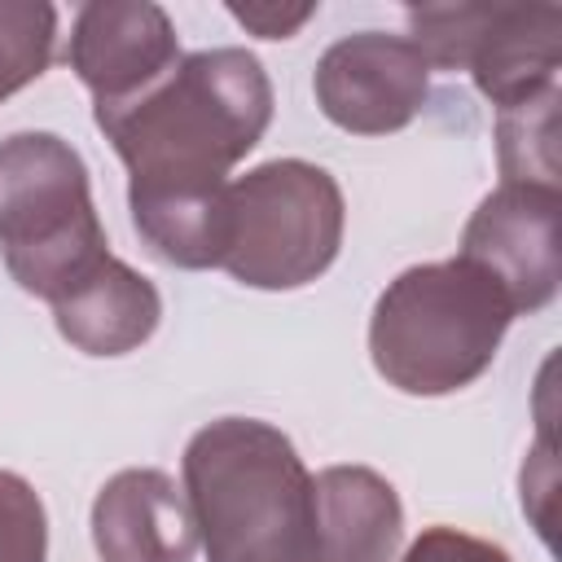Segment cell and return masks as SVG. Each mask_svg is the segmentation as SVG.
I'll list each match as a JSON object with an SVG mask.
<instances>
[{"mask_svg": "<svg viewBox=\"0 0 562 562\" xmlns=\"http://www.w3.org/2000/svg\"><path fill=\"white\" fill-rule=\"evenodd\" d=\"M92 544L105 562H193L198 527L184 487L154 465L110 474L92 501Z\"/></svg>", "mask_w": 562, "mask_h": 562, "instance_id": "cell-10", "label": "cell"}, {"mask_svg": "<svg viewBox=\"0 0 562 562\" xmlns=\"http://www.w3.org/2000/svg\"><path fill=\"white\" fill-rule=\"evenodd\" d=\"M83 154L57 132L0 140V259L9 277L53 303L105 259Z\"/></svg>", "mask_w": 562, "mask_h": 562, "instance_id": "cell-4", "label": "cell"}, {"mask_svg": "<svg viewBox=\"0 0 562 562\" xmlns=\"http://www.w3.org/2000/svg\"><path fill=\"white\" fill-rule=\"evenodd\" d=\"M408 40L439 70H470L474 88L509 110L558 83L562 9L558 4H422L408 9Z\"/></svg>", "mask_w": 562, "mask_h": 562, "instance_id": "cell-6", "label": "cell"}, {"mask_svg": "<svg viewBox=\"0 0 562 562\" xmlns=\"http://www.w3.org/2000/svg\"><path fill=\"white\" fill-rule=\"evenodd\" d=\"M92 119L123 158L127 184H228L272 123V83L237 44L198 48L136 101Z\"/></svg>", "mask_w": 562, "mask_h": 562, "instance_id": "cell-2", "label": "cell"}, {"mask_svg": "<svg viewBox=\"0 0 562 562\" xmlns=\"http://www.w3.org/2000/svg\"><path fill=\"white\" fill-rule=\"evenodd\" d=\"M48 558V514L40 492L0 470V562H44Z\"/></svg>", "mask_w": 562, "mask_h": 562, "instance_id": "cell-15", "label": "cell"}, {"mask_svg": "<svg viewBox=\"0 0 562 562\" xmlns=\"http://www.w3.org/2000/svg\"><path fill=\"white\" fill-rule=\"evenodd\" d=\"M496 158L505 180L558 189V83L496 110Z\"/></svg>", "mask_w": 562, "mask_h": 562, "instance_id": "cell-13", "label": "cell"}, {"mask_svg": "<svg viewBox=\"0 0 562 562\" xmlns=\"http://www.w3.org/2000/svg\"><path fill=\"white\" fill-rule=\"evenodd\" d=\"M509 325L514 303L470 259L413 263L373 303L369 360L404 395H452L492 369Z\"/></svg>", "mask_w": 562, "mask_h": 562, "instance_id": "cell-3", "label": "cell"}, {"mask_svg": "<svg viewBox=\"0 0 562 562\" xmlns=\"http://www.w3.org/2000/svg\"><path fill=\"white\" fill-rule=\"evenodd\" d=\"M400 562H514L501 544L483 540V536H470V531H457V527H426Z\"/></svg>", "mask_w": 562, "mask_h": 562, "instance_id": "cell-16", "label": "cell"}, {"mask_svg": "<svg viewBox=\"0 0 562 562\" xmlns=\"http://www.w3.org/2000/svg\"><path fill=\"white\" fill-rule=\"evenodd\" d=\"M461 259L505 290L514 316L549 307L562 285V193L501 180L465 220Z\"/></svg>", "mask_w": 562, "mask_h": 562, "instance_id": "cell-7", "label": "cell"}, {"mask_svg": "<svg viewBox=\"0 0 562 562\" xmlns=\"http://www.w3.org/2000/svg\"><path fill=\"white\" fill-rule=\"evenodd\" d=\"M342 189L307 158H272L228 184V246L220 268L250 290L312 285L342 246Z\"/></svg>", "mask_w": 562, "mask_h": 562, "instance_id": "cell-5", "label": "cell"}, {"mask_svg": "<svg viewBox=\"0 0 562 562\" xmlns=\"http://www.w3.org/2000/svg\"><path fill=\"white\" fill-rule=\"evenodd\" d=\"M430 92V61L408 35L356 31L334 40L312 70L321 114L351 136H386L408 127Z\"/></svg>", "mask_w": 562, "mask_h": 562, "instance_id": "cell-8", "label": "cell"}, {"mask_svg": "<svg viewBox=\"0 0 562 562\" xmlns=\"http://www.w3.org/2000/svg\"><path fill=\"white\" fill-rule=\"evenodd\" d=\"M316 0L303 4H277V0H250V4H228V13L259 40H290L307 18H316Z\"/></svg>", "mask_w": 562, "mask_h": 562, "instance_id": "cell-17", "label": "cell"}, {"mask_svg": "<svg viewBox=\"0 0 562 562\" xmlns=\"http://www.w3.org/2000/svg\"><path fill=\"white\" fill-rule=\"evenodd\" d=\"M57 44V9L48 0H0V101L35 83Z\"/></svg>", "mask_w": 562, "mask_h": 562, "instance_id": "cell-14", "label": "cell"}, {"mask_svg": "<svg viewBox=\"0 0 562 562\" xmlns=\"http://www.w3.org/2000/svg\"><path fill=\"white\" fill-rule=\"evenodd\" d=\"M206 562H391L400 492L369 465L312 474L285 430L259 417L206 422L180 457Z\"/></svg>", "mask_w": 562, "mask_h": 562, "instance_id": "cell-1", "label": "cell"}, {"mask_svg": "<svg viewBox=\"0 0 562 562\" xmlns=\"http://www.w3.org/2000/svg\"><path fill=\"white\" fill-rule=\"evenodd\" d=\"M48 307L57 334L83 356H127L145 347L162 321L158 285L119 255H105Z\"/></svg>", "mask_w": 562, "mask_h": 562, "instance_id": "cell-11", "label": "cell"}, {"mask_svg": "<svg viewBox=\"0 0 562 562\" xmlns=\"http://www.w3.org/2000/svg\"><path fill=\"white\" fill-rule=\"evenodd\" d=\"M132 228L171 268H220L228 246V184H127Z\"/></svg>", "mask_w": 562, "mask_h": 562, "instance_id": "cell-12", "label": "cell"}, {"mask_svg": "<svg viewBox=\"0 0 562 562\" xmlns=\"http://www.w3.org/2000/svg\"><path fill=\"white\" fill-rule=\"evenodd\" d=\"M66 61L92 92V110H114L149 92L180 61V35L154 0H88L75 13Z\"/></svg>", "mask_w": 562, "mask_h": 562, "instance_id": "cell-9", "label": "cell"}]
</instances>
